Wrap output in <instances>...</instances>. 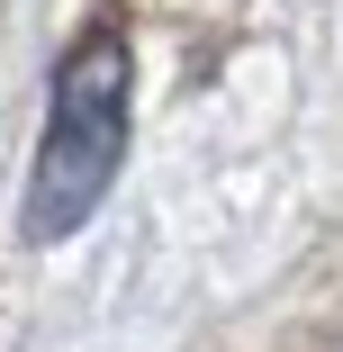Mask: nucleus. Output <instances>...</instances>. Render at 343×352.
<instances>
[{"mask_svg":"<svg viewBox=\"0 0 343 352\" xmlns=\"http://www.w3.org/2000/svg\"><path fill=\"white\" fill-rule=\"evenodd\" d=\"M118 154H126V36L118 28H91L73 54L54 63L45 145H36V181H27V235L36 244H63L109 199Z\"/></svg>","mask_w":343,"mask_h":352,"instance_id":"f257e3e1","label":"nucleus"}]
</instances>
